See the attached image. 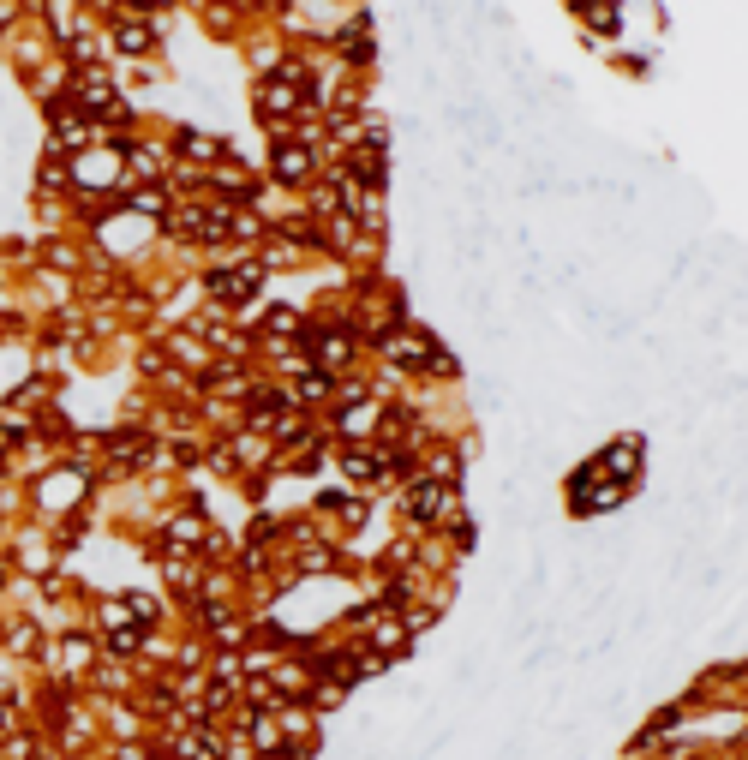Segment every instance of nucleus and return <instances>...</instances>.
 <instances>
[{"label":"nucleus","mask_w":748,"mask_h":760,"mask_svg":"<svg viewBox=\"0 0 748 760\" xmlns=\"http://www.w3.org/2000/svg\"><path fill=\"white\" fill-rule=\"evenodd\" d=\"M282 174H287V180L305 174V156H299V150H282Z\"/></svg>","instance_id":"f257e3e1"}]
</instances>
